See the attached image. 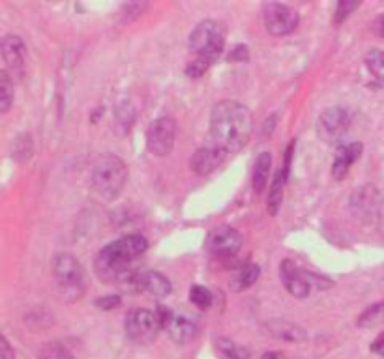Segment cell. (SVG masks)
Here are the masks:
<instances>
[{"label":"cell","instance_id":"1","mask_svg":"<svg viewBox=\"0 0 384 359\" xmlns=\"http://www.w3.org/2000/svg\"><path fill=\"white\" fill-rule=\"evenodd\" d=\"M148 249V241L141 234H130L109 244L94 258V273L105 285H118L128 290H139L141 271L133 262Z\"/></svg>","mask_w":384,"mask_h":359},{"label":"cell","instance_id":"2","mask_svg":"<svg viewBox=\"0 0 384 359\" xmlns=\"http://www.w3.org/2000/svg\"><path fill=\"white\" fill-rule=\"evenodd\" d=\"M252 113L242 103L220 102L214 105L210 114V141L225 152H240L252 138Z\"/></svg>","mask_w":384,"mask_h":359},{"label":"cell","instance_id":"3","mask_svg":"<svg viewBox=\"0 0 384 359\" xmlns=\"http://www.w3.org/2000/svg\"><path fill=\"white\" fill-rule=\"evenodd\" d=\"M223 47H225V30L222 24L210 19L199 23L190 34V49L195 54V60L187 66V75L192 79L201 77L222 56Z\"/></svg>","mask_w":384,"mask_h":359},{"label":"cell","instance_id":"4","mask_svg":"<svg viewBox=\"0 0 384 359\" xmlns=\"http://www.w3.org/2000/svg\"><path fill=\"white\" fill-rule=\"evenodd\" d=\"M128 182V167L124 159L113 154H105L94 163L91 173V187L103 200H114Z\"/></svg>","mask_w":384,"mask_h":359},{"label":"cell","instance_id":"5","mask_svg":"<svg viewBox=\"0 0 384 359\" xmlns=\"http://www.w3.org/2000/svg\"><path fill=\"white\" fill-rule=\"evenodd\" d=\"M54 285L66 301H77L84 292V271L77 258L70 253H59L51 260Z\"/></svg>","mask_w":384,"mask_h":359},{"label":"cell","instance_id":"6","mask_svg":"<svg viewBox=\"0 0 384 359\" xmlns=\"http://www.w3.org/2000/svg\"><path fill=\"white\" fill-rule=\"evenodd\" d=\"M124 329H126L130 341L146 346V344H152L156 341L158 333L162 329V322H160L156 312L148 311V309H133L128 312Z\"/></svg>","mask_w":384,"mask_h":359},{"label":"cell","instance_id":"7","mask_svg":"<svg viewBox=\"0 0 384 359\" xmlns=\"http://www.w3.org/2000/svg\"><path fill=\"white\" fill-rule=\"evenodd\" d=\"M264 26L272 36H285L291 34L300 21V15L294 8L279 2H266L263 6Z\"/></svg>","mask_w":384,"mask_h":359},{"label":"cell","instance_id":"8","mask_svg":"<svg viewBox=\"0 0 384 359\" xmlns=\"http://www.w3.org/2000/svg\"><path fill=\"white\" fill-rule=\"evenodd\" d=\"M176 138V124L171 116H160L146 129V148L151 154L163 157L171 154Z\"/></svg>","mask_w":384,"mask_h":359},{"label":"cell","instance_id":"9","mask_svg":"<svg viewBox=\"0 0 384 359\" xmlns=\"http://www.w3.org/2000/svg\"><path fill=\"white\" fill-rule=\"evenodd\" d=\"M348 126H351V120L345 109L328 107L321 113L317 120L318 138L326 144L339 143L347 135Z\"/></svg>","mask_w":384,"mask_h":359},{"label":"cell","instance_id":"10","mask_svg":"<svg viewBox=\"0 0 384 359\" xmlns=\"http://www.w3.org/2000/svg\"><path fill=\"white\" fill-rule=\"evenodd\" d=\"M279 279H282L283 287L289 290V294L298 299L307 298L312 294L313 285L317 281H323L321 277H315L312 273H307V271H302L293 260H283L279 264Z\"/></svg>","mask_w":384,"mask_h":359},{"label":"cell","instance_id":"11","mask_svg":"<svg viewBox=\"0 0 384 359\" xmlns=\"http://www.w3.org/2000/svg\"><path fill=\"white\" fill-rule=\"evenodd\" d=\"M242 249V234L236 228L222 225L206 236V251L214 257H234Z\"/></svg>","mask_w":384,"mask_h":359},{"label":"cell","instance_id":"12","mask_svg":"<svg viewBox=\"0 0 384 359\" xmlns=\"http://www.w3.org/2000/svg\"><path fill=\"white\" fill-rule=\"evenodd\" d=\"M381 193L375 186H362L351 197V209L360 221L371 223L381 216Z\"/></svg>","mask_w":384,"mask_h":359},{"label":"cell","instance_id":"13","mask_svg":"<svg viewBox=\"0 0 384 359\" xmlns=\"http://www.w3.org/2000/svg\"><path fill=\"white\" fill-rule=\"evenodd\" d=\"M225 157H227V152L220 148L212 141H208L201 148L195 150V154L190 159V168L197 176H208V174L214 173L225 161Z\"/></svg>","mask_w":384,"mask_h":359},{"label":"cell","instance_id":"14","mask_svg":"<svg viewBox=\"0 0 384 359\" xmlns=\"http://www.w3.org/2000/svg\"><path fill=\"white\" fill-rule=\"evenodd\" d=\"M2 58L6 72H12L13 75L23 73L24 67V43L19 36H6L2 40Z\"/></svg>","mask_w":384,"mask_h":359},{"label":"cell","instance_id":"15","mask_svg":"<svg viewBox=\"0 0 384 359\" xmlns=\"http://www.w3.org/2000/svg\"><path fill=\"white\" fill-rule=\"evenodd\" d=\"M165 329L176 344H186L197 337L195 322H192L187 317H182V314H171L169 322L165 324Z\"/></svg>","mask_w":384,"mask_h":359},{"label":"cell","instance_id":"16","mask_svg":"<svg viewBox=\"0 0 384 359\" xmlns=\"http://www.w3.org/2000/svg\"><path fill=\"white\" fill-rule=\"evenodd\" d=\"M139 290L151 294L154 298H165L171 294L173 287L167 277L162 276L160 271L148 269V271H141L139 276Z\"/></svg>","mask_w":384,"mask_h":359},{"label":"cell","instance_id":"17","mask_svg":"<svg viewBox=\"0 0 384 359\" xmlns=\"http://www.w3.org/2000/svg\"><path fill=\"white\" fill-rule=\"evenodd\" d=\"M362 156V144L351 143L345 144L341 148H337L336 157H334V165H332V176L336 180H343L347 176L348 168L358 157Z\"/></svg>","mask_w":384,"mask_h":359},{"label":"cell","instance_id":"18","mask_svg":"<svg viewBox=\"0 0 384 359\" xmlns=\"http://www.w3.org/2000/svg\"><path fill=\"white\" fill-rule=\"evenodd\" d=\"M266 328H268V333L276 337V339H279V341H306V331H304V328L289 322V320H272V322L266 324Z\"/></svg>","mask_w":384,"mask_h":359},{"label":"cell","instance_id":"19","mask_svg":"<svg viewBox=\"0 0 384 359\" xmlns=\"http://www.w3.org/2000/svg\"><path fill=\"white\" fill-rule=\"evenodd\" d=\"M272 168V156L268 152H261L255 159V167H253V191L261 195L268 186V178H270Z\"/></svg>","mask_w":384,"mask_h":359},{"label":"cell","instance_id":"20","mask_svg":"<svg viewBox=\"0 0 384 359\" xmlns=\"http://www.w3.org/2000/svg\"><path fill=\"white\" fill-rule=\"evenodd\" d=\"M10 156L13 161L26 163L34 156V141L29 133H19L10 144Z\"/></svg>","mask_w":384,"mask_h":359},{"label":"cell","instance_id":"21","mask_svg":"<svg viewBox=\"0 0 384 359\" xmlns=\"http://www.w3.org/2000/svg\"><path fill=\"white\" fill-rule=\"evenodd\" d=\"M259 276H261V268H259L257 264H247V266L240 268L231 277V290H234V292L247 290L252 285H255Z\"/></svg>","mask_w":384,"mask_h":359},{"label":"cell","instance_id":"22","mask_svg":"<svg viewBox=\"0 0 384 359\" xmlns=\"http://www.w3.org/2000/svg\"><path fill=\"white\" fill-rule=\"evenodd\" d=\"M384 322V301H378L375 305L367 307L366 311L362 312L358 320H356V326L362 329H371L377 328Z\"/></svg>","mask_w":384,"mask_h":359},{"label":"cell","instance_id":"23","mask_svg":"<svg viewBox=\"0 0 384 359\" xmlns=\"http://www.w3.org/2000/svg\"><path fill=\"white\" fill-rule=\"evenodd\" d=\"M216 348L220 350L223 359H249V352H247L246 348L236 344L231 339H225V337L216 339Z\"/></svg>","mask_w":384,"mask_h":359},{"label":"cell","instance_id":"24","mask_svg":"<svg viewBox=\"0 0 384 359\" xmlns=\"http://www.w3.org/2000/svg\"><path fill=\"white\" fill-rule=\"evenodd\" d=\"M283 184H285V176L283 173H277L276 178H274V184L270 187V195H268V214L270 216H277V212L282 208V200H283Z\"/></svg>","mask_w":384,"mask_h":359},{"label":"cell","instance_id":"25","mask_svg":"<svg viewBox=\"0 0 384 359\" xmlns=\"http://www.w3.org/2000/svg\"><path fill=\"white\" fill-rule=\"evenodd\" d=\"M13 103V83L10 79V73L4 70L0 72V113L4 114L10 111Z\"/></svg>","mask_w":384,"mask_h":359},{"label":"cell","instance_id":"26","mask_svg":"<svg viewBox=\"0 0 384 359\" xmlns=\"http://www.w3.org/2000/svg\"><path fill=\"white\" fill-rule=\"evenodd\" d=\"M36 359H73V353L62 342H47L40 348Z\"/></svg>","mask_w":384,"mask_h":359},{"label":"cell","instance_id":"27","mask_svg":"<svg viewBox=\"0 0 384 359\" xmlns=\"http://www.w3.org/2000/svg\"><path fill=\"white\" fill-rule=\"evenodd\" d=\"M114 118H116V124L121 126V133L130 131L133 120H135V109L132 107V103H118V105H116V111H114Z\"/></svg>","mask_w":384,"mask_h":359},{"label":"cell","instance_id":"28","mask_svg":"<svg viewBox=\"0 0 384 359\" xmlns=\"http://www.w3.org/2000/svg\"><path fill=\"white\" fill-rule=\"evenodd\" d=\"M190 299H192L193 305L199 307L201 311H206V309L212 305L210 290H206V288L201 287V285L192 287V290H190Z\"/></svg>","mask_w":384,"mask_h":359},{"label":"cell","instance_id":"29","mask_svg":"<svg viewBox=\"0 0 384 359\" xmlns=\"http://www.w3.org/2000/svg\"><path fill=\"white\" fill-rule=\"evenodd\" d=\"M366 64L367 67H369V72H371L375 77L383 79L384 81V51L373 49L371 53L367 54Z\"/></svg>","mask_w":384,"mask_h":359},{"label":"cell","instance_id":"30","mask_svg":"<svg viewBox=\"0 0 384 359\" xmlns=\"http://www.w3.org/2000/svg\"><path fill=\"white\" fill-rule=\"evenodd\" d=\"M24 322H26V326L32 329H45L53 324V317H51L47 311H32L24 317Z\"/></svg>","mask_w":384,"mask_h":359},{"label":"cell","instance_id":"31","mask_svg":"<svg viewBox=\"0 0 384 359\" xmlns=\"http://www.w3.org/2000/svg\"><path fill=\"white\" fill-rule=\"evenodd\" d=\"M360 6L358 2H348V0H341L339 4H337L336 10V23H341L343 19L348 17V13L354 12L356 8Z\"/></svg>","mask_w":384,"mask_h":359},{"label":"cell","instance_id":"32","mask_svg":"<svg viewBox=\"0 0 384 359\" xmlns=\"http://www.w3.org/2000/svg\"><path fill=\"white\" fill-rule=\"evenodd\" d=\"M118 305H122L121 296H107V298L96 299V307L102 311H111V309H116Z\"/></svg>","mask_w":384,"mask_h":359},{"label":"cell","instance_id":"33","mask_svg":"<svg viewBox=\"0 0 384 359\" xmlns=\"http://www.w3.org/2000/svg\"><path fill=\"white\" fill-rule=\"evenodd\" d=\"M247 56H249V54H247L246 45H236V47L231 51V54H229V60H231V62H240V60L242 62H246Z\"/></svg>","mask_w":384,"mask_h":359},{"label":"cell","instance_id":"34","mask_svg":"<svg viewBox=\"0 0 384 359\" xmlns=\"http://www.w3.org/2000/svg\"><path fill=\"white\" fill-rule=\"evenodd\" d=\"M0 359H15V352L6 337H0Z\"/></svg>","mask_w":384,"mask_h":359},{"label":"cell","instance_id":"35","mask_svg":"<svg viewBox=\"0 0 384 359\" xmlns=\"http://www.w3.org/2000/svg\"><path fill=\"white\" fill-rule=\"evenodd\" d=\"M371 352L375 353H381V356H384V333H381V335L373 341L371 344Z\"/></svg>","mask_w":384,"mask_h":359},{"label":"cell","instance_id":"36","mask_svg":"<svg viewBox=\"0 0 384 359\" xmlns=\"http://www.w3.org/2000/svg\"><path fill=\"white\" fill-rule=\"evenodd\" d=\"M373 29L377 32L378 36L384 38V13H381L377 19H375V23H373Z\"/></svg>","mask_w":384,"mask_h":359},{"label":"cell","instance_id":"37","mask_svg":"<svg viewBox=\"0 0 384 359\" xmlns=\"http://www.w3.org/2000/svg\"><path fill=\"white\" fill-rule=\"evenodd\" d=\"M261 359H289L283 352H266Z\"/></svg>","mask_w":384,"mask_h":359}]
</instances>
